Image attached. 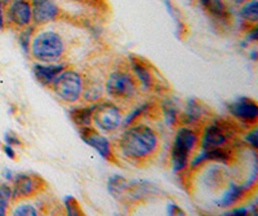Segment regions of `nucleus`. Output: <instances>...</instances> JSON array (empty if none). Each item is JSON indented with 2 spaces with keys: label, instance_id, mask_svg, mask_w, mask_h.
Returning <instances> with one entry per match:
<instances>
[{
  "label": "nucleus",
  "instance_id": "f704fd0d",
  "mask_svg": "<svg viewBox=\"0 0 258 216\" xmlns=\"http://www.w3.org/2000/svg\"><path fill=\"white\" fill-rule=\"evenodd\" d=\"M234 2L236 4H243V3H245V2H248V0H234Z\"/></svg>",
  "mask_w": 258,
  "mask_h": 216
},
{
  "label": "nucleus",
  "instance_id": "f257e3e1",
  "mask_svg": "<svg viewBox=\"0 0 258 216\" xmlns=\"http://www.w3.org/2000/svg\"><path fill=\"white\" fill-rule=\"evenodd\" d=\"M156 145H158L156 133L145 125L128 128L119 140L121 153L131 159L147 158L155 151Z\"/></svg>",
  "mask_w": 258,
  "mask_h": 216
},
{
  "label": "nucleus",
  "instance_id": "4be33fe9",
  "mask_svg": "<svg viewBox=\"0 0 258 216\" xmlns=\"http://www.w3.org/2000/svg\"><path fill=\"white\" fill-rule=\"evenodd\" d=\"M63 203H64V207H66V211H68V215L70 216L83 215V210L82 207H80L79 202L77 201V198H74L73 195L64 197Z\"/></svg>",
  "mask_w": 258,
  "mask_h": 216
},
{
  "label": "nucleus",
  "instance_id": "39448f33",
  "mask_svg": "<svg viewBox=\"0 0 258 216\" xmlns=\"http://www.w3.org/2000/svg\"><path fill=\"white\" fill-rule=\"evenodd\" d=\"M106 91L114 98H129L135 95L136 83L132 75L125 71H114L106 82Z\"/></svg>",
  "mask_w": 258,
  "mask_h": 216
},
{
  "label": "nucleus",
  "instance_id": "1a4fd4ad",
  "mask_svg": "<svg viewBox=\"0 0 258 216\" xmlns=\"http://www.w3.org/2000/svg\"><path fill=\"white\" fill-rule=\"evenodd\" d=\"M231 136V131L221 123H213L204 130L202 136V150L222 148Z\"/></svg>",
  "mask_w": 258,
  "mask_h": 216
},
{
  "label": "nucleus",
  "instance_id": "7ed1b4c3",
  "mask_svg": "<svg viewBox=\"0 0 258 216\" xmlns=\"http://www.w3.org/2000/svg\"><path fill=\"white\" fill-rule=\"evenodd\" d=\"M198 142V135L190 128H179L172 145V166L174 172L185 170L188 163V155Z\"/></svg>",
  "mask_w": 258,
  "mask_h": 216
},
{
  "label": "nucleus",
  "instance_id": "393cba45",
  "mask_svg": "<svg viewBox=\"0 0 258 216\" xmlns=\"http://www.w3.org/2000/svg\"><path fill=\"white\" fill-rule=\"evenodd\" d=\"M223 215H238V216H245V215H257V208H255V204L252 206H248V207H239L234 208L231 211H227Z\"/></svg>",
  "mask_w": 258,
  "mask_h": 216
},
{
  "label": "nucleus",
  "instance_id": "5701e85b",
  "mask_svg": "<svg viewBox=\"0 0 258 216\" xmlns=\"http://www.w3.org/2000/svg\"><path fill=\"white\" fill-rule=\"evenodd\" d=\"M31 35H32V29L30 26L24 27L21 30V34L18 36V42H20L21 48L25 50V52H29L30 44H31Z\"/></svg>",
  "mask_w": 258,
  "mask_h": 216
},
{
  "label": "nucleus",
  "instance_id": "2eb2a0df",
  "mask_svg": "<svg viewBox=\"0 0 258 216\" xmlns=\"http://www.w3.org/2000/svg\"><path fill=\"white\" fill-rule=\"evenodd\" d=\"M202 7L218 21H226L230 17L229 9L223 0H199Z\"/></svg>",
  "mask_w": 258,
  "mask_h": 216
},
{
  "label": "nucleus",
  "instance_id": "6ab92c4d",
  "mask_svg": "<svg viewBox=\"0 0 258 216\" xmlns=\"http://www.w3.org/2000/svg\"><path fill=\"white\" fill-rule=\"evenodd\" d=\"M204 114V107L198 102L197 100H194V98H190L187 101V104H186V109H185V123H194V122H198Z\"/></svg>",
  "mask_w": 258,
  "mask_h": 216
},
{
  "label": "nucleus",
  "instance_id": "9b49d317",
  "mask_svg": "<svg viewBox=\"0 0 258 216\" xmlns=\"http://www.w3.org/2000/svg\"><path fill=\"white\" fill-rule=\"evenodd\" d=\"M229 112L236 119L254 123L258 118V105L254 100L248 97H240L229 105Z\"/></svg>",
  "mask_w": 258,
  "mask_h": 216
},
{
  "label": "nucleus",
  "instance_id": "b1692460",
  "mask_svg": "<svg viewBox=\"0 0 258 216\" xmlns=\"http://www.w3.org/2000/svg\"><path fill=\"white\" fill-rule=\"evenodd\" d=\"M13 215L15 216H36L38 211L36 208L29 203H22L18 204L17 207L13 210Z\"/></svg>",
  "mask_w": 258,
  "mask_h": 216
},
{
  "label": "nucleus",
  "instance_id": "bb28decb",
  "mask_svg": "<svg viewBox=\"0 0 258 216\" xmlns=\"http://www.w3.org/2000/svg\"><path fill=\"white\" fill-rule=\"evenodd\" d=\"M101 93H102V87L101 86H93L91 88H88L85 91V98L88 101H93L97 100V98L100 97Z\"/></svg>",
  "mask_w": 258,
  "mask_h": 216
},
{
  "label": "nucleus",
  "instance_id": "9d476101",
  "mask_svg": "<svg viewBox=\"0 0 258 216\" xmlns=\"http://www.w3.org/2000/svg\"><path fill=\"white\" fill-rule=\"evenodd\" d=\"M79 135L80 137H82L83 141H84L87 145L91 146V148H93L97 153L100 154L101 157L110 160V162L114 160L111 145H110L109 140L106 139V137H103L102 135H100L96 130L91 128L89 126L82 127L79 131Z\"/></svg>",
  "mask_w": 258,
  "mask_h": 216
},
{
  "label": "nucleus",
  "instance_id": "72a5a7b5",
  "mask_svg": "<svg viewBox=\"0 0 258 216\" xmlns=\"http://www.w3.org/2000/svg\"><path fill=\"white\" fill-rule=\"evenodd\" d=\"M3 150H4V153H6L7 155L11 158V159H15L16 153H15V150H13L12 145H8V144H6V145H4V148H3Z\"/></svg>",
  "mask_w": 258,
  "mask_h": 216
},
{
  "label": "nucleus",
  "instance_id": "c9c22d12",
  "mask_svg": "<svg viewBox=\"0 0 258 216\" xmlns=\"http://www.w3.org/2000/svg\"><path fill=\"white\" fill-rule=\"evenodd\" d=\"M0 2H3V3H4V4H6V3H7V4H8V3H9V2H12V0H0Z\"/></svg>",
  "mask_w": 258,
  "mask_h": 216
},
{
  "label": "nucleus",
  "instance_id": "a211bd4d",
  "mask_svg": "<svg viewBox=\"0 0 258 216\" xmlns=\"http://www.w3.org/2000/svg\"><path fill=\"white\" fill-rule=\"evenodd\" d=\"M239 15L243 21L248 24H255L258 21V0H248L241 4Z\"/></svg>",
  "mask_w": 258,
  "mask_h": 216
},
{
  "label": "nucleus",
  "instance_id": "473e14b6",
  "mask_svg": "<svg viewBox=\"0 0 258 216\" xmlns=\"http://www.w3.org/2000/svg\"><path fill=\"white\" fill-rule=\"evenodd\" d=\"M8 202H9V199L0 197V216L6 215L7 207H8Z\"/></svg>",
  "mask_w": 258,
  "mask_h": 216
},
{
  "label": "nucleus",
  "instance_id": "0eeeda50",
  "mask_svg": "<svg viewBox=\"0 0 258 216\" xmlns=\"http://www.w3.org/2000/svg\"><path fill=\"white\" fill-rule=\"evenodd\" d=\"M6 20L11 25L20 29L30 26L32 22V13L30 0H12L8 3L6 11Z\"/></svg>",
  "mask_w": 258,
  "mask_h": 216
},
{
  "label": "nucleus",
  "instance_id": "4468645a",
  "mask_svg": "<svg viewBox=\"0 0 258 216\" xmlns=\"http://www.w3.org/2000/svg\"><path fill=\"white\" fill-rule=\"evenodd\" d=\"M63 70V65H41V64H38V65L34 66V75L38 79V82L43 86H47V84L53 83V80L56 79L57 75Z\"/></svg>",
  "mask_w": 258,
  "mask_h": 216
},
{
  "label": "nucleus",
  "instance_id": "20e7f679",
  "mask_svg": "<svg viewBox=\"0 0 258 216\" xmlns=\"http://www.w3.org/2000/svg\"><path fill=\"white\" fill-rule=\"evenodd\" d=\"M53 89L66 102H75L79 100L83 92L82 77L74 70H62L53 80Z\"/></svg>",
  "mask_w": 258,
  "mask_h": 216
},
{
  "label": "nucleus",
  "instance_id": "aec40b11",
  "mask_svg": "<svg viewBox=\"0 0 258 216\" xmlns=\"http://www.w3.org/2000/svg\"><path fill=\"white\" fill-rule=\"evenodd\" d=\"M161 109L164 113V118L167 125L173 126L176 125L177 122V107L176 105L172 102L170 100H164L163 101V105H161Z\"/></svg>",
  "mask_w": 258,
  "mask_h": 216
},
{
  "label": "nucleus",
  "instance_id": "a878e982",
  "mask_svg": "<svg viewBox=\"0 0 258 216\" xmlns=\"http://www.w3.org/2000/svg\"><path fill=\"white\" fill-rule=\"evenodd\" d=\"M147 107H149V105H147V104H145V105H142V106H140V107H138V109H136L135 112H133V113H131V114H129V116L126 117V118H125V121L123 122V125H124V126H129V125H132L133 122H135V121H137V119H138V117L141 116L142 113H145V112H146V109H147Z\"/></svg>",
  "mask_w": 258,
  "mask_h": 216
},
{
  "label": "nucleus",
  "instance_id": "6e6552de",
  "mask_svg": "<svg viewBox=\"0 0 258 216\" xmlns=\"http://www.w3.org/2000/svg\"><path fill=\"white\" fill-rule=\"evenodd\" d=\"M32 13V22L35 25H45L56 20L59 15V8L56 0H30Z\"/></svg>",
  "mask_w": 258,
  "mask_h": 216
},
{
  "label": "nucleus",
  "instance_id": "c85d7f7f",
  "mask_svg": "<svg viewBox=\"0 0 258 216\" xmlns=\"http://www.w3.org/2000/svg\"><path fill=\"white\" fill-rule=\"evenodd\" d=\"M167 212H168V215H170V216H173V215L183 216V215H186L185 211L182 210L181 207H178L176 203H168Z\"/></svg>",
  "mask_w": 258,
  "mask_h": 216
},
{
  "label": "nucleus",
  "instance_id": "cd10ccee",
  "mask_svg": "<svg viewBox=\"0 0 258 216\" xmlns=\"http://www.w3.org/2000/svg\"><path fill=\"white\" fill-rule=\"evenodd\" d=\"M245 141L252 146L253 149H257L258 146V130L257 128H253L252 131L245 135Z\"/></svg>",
  "mask_w": 258,
  "mask_h": 216
},
{
  "label": "nucleus",
  "instance_id": "423d86ee",
  "mask_svg": "<svg viewBox=\"0 0 258 216\" xmlns=\"http://www.w3.org/2000/svg\"><path fill=\"white\" fill-rule=\"evenodd\" d=\"M92 121L100 130L110 132L119 127L121 123L120 112L111 102H102L93 106V117Z\"/></svg>",
  "mask_w": 258,
  "mask_h": 216
},
{
  "label": "nucleus",
  "instance_id": "2f4dec72",
  "mask_svg": "<svg viewBox=\"0 0 258 216\" xmlns=\"http://www.w3.org/2000/svg\"><path fill=\"white\" fill-rule=\"evenodd\" d=\"M6 26V11H4V3L0 2V30H3Z\"/></svg>",
  "mask_w": 258,
  "mask_h": 216
},
{
  "label": "nucleus",
  "instance_id": "c756f323",
  "mask_svg": "<svg viewBox=\"0 0 258 216\" xmlns=\"http://www.w3.org/2000/svg\"><path fill=\"white\" fill-rule=\"evenodd\" d=\"M6 142L8 145H21V140L13 132H8L6 135Z\"/></svg>",
  "mask_w": 258,
  "mask_h": 216
},
{
  "label": "nucleus",
  "instance_id": "f8f14e48",
  "mask_svg": "<svg viewBox=\"0 0 258 216\" xmlns=\"http://www.w3.org/2000/svg\"><path fill=\"white\" fill-rule=\"evenodd\" d=\"M12 198H24L29 197L32 193H35L39 189L43 181L36 176V175H26L20 174L12 179Z\"/></svg>",
  "mask_w": 258,
  "mask_h": 216
},
{
  "label": "nucleus",
  "instance_id": "412c9836",
  "mask_svg": "<svg viewBox=\"0 0 258 216\" xmlns=\"http://www.w3.org/2000/svg\"><path fill=\"white\" fill-rule=\"evenodd\" d=\"M165 6H167L168 13H169V15L172 16L174 24H176L177 34H178V35L181 36V34L183 33V31H185V24H183V21H182L181 13H179V11L176 8V7L173 6V4L170 3L169 0H167V2H165Z\"/></svg>",
  "mask_w": 258,
  "mask_h": 216
},
{
  "label": "nucleus",
  "instance_id": "f3484780",
  "mask_svg": "<svg viewBox=\"0 0 258 216\" xmlns=\"http://www.w3.org/2000/svg\"><path fill=\"white\" fill-rule=\"evenodd\" d=\"M93 117V106L92 107H75L70 110L71 121L79 127H87L92 123Z\"/></svg>",
  "mask_w": 258,
  "mask_h": 216
},
{
  "label": "nucleus",
  "instance_id": "ddd939ff",
  "mask_svg": "<svg viewBox=\"0 0 258 216\" xmlns=\"http://www.w3.org/2000/svg\"><path fill=\"white\" fill-rule=\"evenodd\" d=\"M254 183L255 172L253 174L252 179L249 181H246L245 184H243V185H236V184L231 183L229 188H227V190L225 192V194L222 195V198L217 202V204L221 206V207H230V206L235 204L236 202L241 201Z\"/></svg>",
  "mask_w": 258,
  "mask_h": 216
},
{
  "label": "nucleus",
  "instance_id": "7c9ffc66",
  "mask_svg": "<svg viewBox=\"0 0 258 216\" xmlns=\"http://www.w3.org/2000/svg\"><path fill=\"white\" fill-rule=\"evenodd\" d=\"M258 38V31H257V27L253 26L252 29L248 30V33H246V36H245V43H253L255 42Z\"/></svg>",
  "mask_w": 258,
  "mask_h": 216
},
{
  "label": "nucleus",
  "instance_id": "dca6fc26",
  "mask_svg": "<svg viewBox=\"0 0 258 216\" xmlns=\"http://www.w3.org/2000/svg\"><path fill=\"white\" fill-rule=\"evenodd\" d=\"M131 64H132L133 71H135V74L137 75V78L142 83V86L147 89L151 88L154 86V77L146 63H144L142 60L137 59V57H132Z\"/></svg>",
  "mask_w": 258,
  "mask_h": 216
},
{
  "label": "nucleus",
  "instance_id": "f03ea898",
  "mask_svg": "<svg viewBox=\"0 0 258 216\" xmlns=\"http://www.w3.org/2000/svg\"><path fill=\"white\" fill-rule=\"evenodd\" d=\"M30 48L32 56L35 59L40 60L43 63H52L58 60L63 53L64 44L59 34L52 30H47L39 33L32 39Z\"/></svg>",
  "mask_w": 258,
  "mask_h": 216
}]
</instances>
